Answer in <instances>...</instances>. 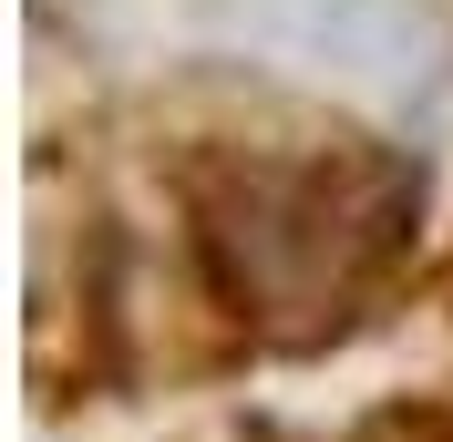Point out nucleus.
<instances>
[{
	"mask_svg": "<svg viewBox=\"0 0 453 442\" xmlns=\"http://www.w3.org/2000/svg\"><path fill=\"white\" fill-rule=\"evenodd\" d=\"M392 165L371 155H217L196 175V257L237 319H330L402 248Z\"/></svg>",
	"mask_w": 453,
	"mask_h": 442,
	"instance_id": "1",
	"label": "nucleus"
}]
</instances>
